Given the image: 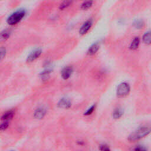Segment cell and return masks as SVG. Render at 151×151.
Segmentation results:
<instances>
[{"instance_id":"6da1fadb","label":"cell","mask_w":151,"mask_h":151,"mask_svg":"<svg viewBox=\"0 0 151 151\" xmlns=\"http://www.w3.org/2000/svg\"><path fill=\"white\" fill-rule=\"evenodd\" d=\"M27 11L24 8H20L12 12L6 18V22L9 26H14L19 24L26 16Z\"/></svg>"},{"instance_id":"7a4b0ae2","label":"cell","mask_w":151,"mask_h":151,"mask_svg":"<svg viewBox=\"0 0 151 151\" xmlns=\"http://www.w3.org/2000/svg\"><path fill=\"white\" fill-rule=\"evenodd\" d=\"M150 132V129L149 127H147L146 126L140 127L129 136L128 140L130 142H133L137 141L149 134Z\"/></svg>"},{"instance_id":"3957f363","label":"cell","mask_w":151,"mask_h":151,"mask_svg":"<svg viewBox=\"0 0 151 151\" xmlns=\"http://www.w3.org/2000/svg\"><path fill=\"white\" fill-rule=\"evenodd\" d=\"M130 91V87L127 83L123 82L120 83L116 90L117 96L119 98H123L127 96Z\"/></svg>"},{"instance_id":"277c9868","label":"cell","mask_w":151,"mask_h":151,"mask_svg":"<svg viewBox=\"0 0 151 151\" xmlns=\"http://www.w3.org/2000/svg\"><path fill=\"white\" fill-rule=\"evenodd\" d=\"M42 52V50L41 48H36L27 57L26 61L28 63L34 62L41 55Z\"/></svg>"},{"instance_id":"5b68a950","label":"cell","mask_w":151,"mask_h":151,"mask_svg":"<svg viewBox=\"0 0 151 151\" xmlns=\"http://www.w3.org/2000/svg\"><path fill=\"white\" fill-rule=\"evenodd\" d=\"M92 25H93V20L91 19H88L86 20L79 29L80 35H84L86 34L91 29Z\"/></svg>"},{"instance_id":"8992f818","label":"cell","mask_w":151,"mask_h":151,"mask_svg":"<svg viewBox=\"0 0 151 151\" xmlns=\"http://www.w3.org/2000/svg\"><path fill=\"white\" fill-rule=\"evenodd\" d=\"M47 113V109L44 106H40L34 113V117L36 119H42Z\"/></svg>"},{"instance_id":"52a82bcc","label":"cell","mask_w":151,"mask_h":151,"mask_svg":"<svg viewBox=\"0 0 151 151\" xmlns=\"http://www.w3.org/2000/svg\"><path fill=\"white\" fill-rule=\"evenodd\" d=\"M73 73V68L71 66H67L63 68L61 71V76L63 80L68 79Z\"/></svg>"},{"instance_id":"ba28073f","label":"cell","mask_w":151,"mask_h":151,"mask_svg":"<svg viewBox=\"0 0 151 151\" xmlns=\"http://www.w3.org/2000/svg\"><path fill=\"white\" fill-rule=\"evenodd\" d=\"M57 106L60 108L68 109L71 106V102L69 99L67 97H63L58 101Z\"/></svg>"},{"instance_id":"9c48e42d","label":"cell","mask_w":151,"mask_h":151,"mask_svg":"<svg viewBox=\"0 0 151 151\" xmlns=\"http://www.w3.org/2000/svg\"><path fill=\"white\" fill-rule=\"evenodd\" d=\"M100 48V44L98 42L93 43L91 45L87 51V54L89 56L94 55L97 53Z\"/></svg>"},{"instance_id":"30bf717a","label":"cell","mask_w":151,"mask_h":151,"mask_svg":"<svg viewBox=\"0 0 151 151\" xmlns=\"http://www.w3.org/2000/svg\"><path fill=\"white\" fill-rule=\"evenodd\" d=\"M46 66L47 67L45 68L40 74V77H41L42 80H47L52 71V68L50 66V63H48Z\"/></svg>"},{"instance_id":"8fae6325","label":"cell","mask_w":151,"mask_h":151,"mask_svg":"<svg viewBox=\"0 0 151 151\" xmlns=\"http://www.w3.org/2000/svg\"><path fill=\"white\" fill-rule=\"evenodd\" d=\"M140 42V40L139 37H134L129 45V49L132 51L136 50L139 47Z\"/></svg>"},{"instance_id":"7c38bea8","label":"cell","mask_w":151,"mask_h":151,"mask_svg":"<svg viewBox=\"0 0 151 151\" xmlns=\"http://www.w3.org/2000/svg\"><path fill=\"white\" fill-rule=\"evenodd\" d=\"M14 114H15V112L14 111L12 110H8L6 112H5L2 116H1V120L2 121H6V122H9V120H11L14 116Z\"/></svg>"},{"instance_id":"4fadbf2b","label":"cell","mask_w":151,"mask_h":151,"mask_svg":"<svg viewBox=\"0 0 151 151\" xmlns=\"http://www.w3.org/2000/svg\"><path fill=\"white\" fill-rule=\"evenodd\" d=\"M11 31L9 29H5L0 32V41H6L10 37Z\"/></svg>"},{"instance_id":"5bb4252c","label":"cell","mask_w":151,"mask_h":151,"mask_svg":"<svg viewBox=\"0 0 151 151\" xmlns=\"http://www.w3.org/2000/svg\"><path fill=\"white\" fill-rule=\"evenodd\" d=\"M74 0H63L59 4L58 8L61 11H63L68 8L73 4Z\"/></svg>"},{"instance_id":"9a60e30c","label":"cell","mask_w":151,"mask_h":151,"mask_svg":"<svg viewBox=\"0 0 151 151\" xmlns=\"http://www.w3.org/2000/svg\"><path fill=\"white\" fill-rule=\"evenodd\" d=\"M93 5V0H86L81 4L80 8L83 11H86L91 8Z\"/></svg>"},{"instance_id":"2e32d148","label":"cell","mask_w":151,"mask_h":151,"mask_svg":"<svg viewBox=\"0 0 151 151\" xmlns=\"http://www.w3.org/2000/svg\"><path fill=\"white\" fill-rule=\"evenodd\" d=\"M142 41L146 45H150L151 44V32L150 31L146 32L142 36Z\"/></svg>"},{"instance_id":"e0dca14e","label":"cell","mask_w":151,"mask_h":151,"mask_svg":"<svg viewBox=\"0 0 151 151\" xmlns=\"http://www.w3.org/2000/svg\"><path fill=\"white\" fill-rule=\"evenodd\" d=\"M123 110L121 108L118 107L115 109L113 111L112 117L114 119H119L123 116Z\"/></svg>"},{"instance_id":"ac0fdd59","label":"cell","mask_w":151,"mask_h":151,"mask_svg":"<svg viewBox=\"0 0 151 151\" xmlns=\"http://www.w3.org/2000/svg\"><path fill=\"white\" fill-rule=\"evenodd\" d=\"M133 25L136 29H142L145 26V22L142 19H136L133 22Z\"/></svg>"},{"instance_id":"d6986e66","label":"cell","mask_w":151,"mask_h":151,"mask_svg":"<svg viewBox=\"0 0 151 151\" xmlns=\"http://www.w3.org/2000/svg\"><path fill=\"white\" fill-rule=\"evenodd\" d=\"M7 50L5 47L1 46L0 47V61H2L6 57Z\"/></svg>"},{"instance_id":"ffe728a7","label":"cell","mask_w":151,"mask_h":151,"mask_svg":"<svg viewBox=\"0 0 151 151\" xmlns=\"http://www.w3.org/2000/svg\"><path fill=\"white\" fill-rule=\"evenodd\" d=\"M9 126V122L2 121V123L0 124V131L3 132L5 131Z\"/></svg>"},{"instance_id":"44dd1931","label":"cell","mask_w":151,"mask_h":151,"mask_svg":"<svg viewBox=\"0 0 151 151\" xmlns=\"http://www.w3.org/2000/svg\"><path fill=\"white\" fill-rule=\"evenodd\" d=\"M95 108H96V105H95V104L93 105L92 106H91V107L84 113V116H89V115L93 113V111H94Z\"/></svg>"},{"instance_id":"7402d4cb","label":"cell","mask_w":151,"mask_h":151,"mask_svg":"<svg viewBox=\"0 0 151 151\" xmlns=\"http://www.w3.org/2000/svg\"><path fill=\"white\" fill-rule=\"evenodd\" d=\"M99 149L100 150H104V151H109L110 150V149L109 148V146L106 145V144H102L101 145H100L99 146Z\"/></svg>"},{"instance_id":"603a6c76","label":"cell","mask_w":151,"mask_h":151,"mask_svg":"<svg viewBox=\"0 0 151 151\" xmlns=\"http://www.w3.org/2000/svg\"><path fill=\"white\" fill-rule=\"evenodd\" d=\"M134 150H139V151H142V150H146L147 149L146 148H145L143 146H136V148L133 149Z\"/></svg>"}]
</instances>
